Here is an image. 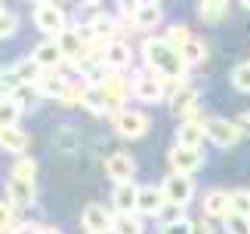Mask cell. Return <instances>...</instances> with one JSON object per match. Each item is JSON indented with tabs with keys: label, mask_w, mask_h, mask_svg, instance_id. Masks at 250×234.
<instances>
[{
	"label": "cell",
	"mask_w": 250,
	"mask_h": 234,
	"mask_svg": "<svg viewBox=\"0 0 250 234\" xmlns=\"http://www.w3.org/2000/svg\"><path fill=\"white\" fill-rule=\"evenodd\" d=\"M102 90L108 96V117H114L127 108V99L133 96V80L124 71H108L102 77Z\"/></svg>",
	"instance_id": "3957f363"
},
{
	"label": "cell",
	"mask_w": 250,
	"mask_h": 234,
	"mask_svg": "<svg viewBox=\"0 0 250 234\" xmlns=\"http://www.w3.org/2000/svg\"><path fill=\"white\" fill-rule=\"evenodd\" d=\"M31 58L43 68V71H59V68L65 65V53H62V46H59L56 37H46V40L37 43L31 50Z\"/></svg>",
	"instance_id": "5bb4252c"
},
{
	"label": "cell",
	"mask_w": 250,
	"mask_h": 234,
	"mask_svg": "<svg viewBox=\"0 0 250 234\" xmlns=\"http://www.w3.org/2000/svg\"><path fill=\"white\" fill-rule=\"evenodd\" d=\"M207 139V126L204 120H179L176 130V145H186V148H201Z\"/></svg>",
	"instance_id": "44dd1931"
},
{
	"label": "cell",
	"mask_w": 250,
	"mask_h": 234,
	"mask_svg": "<svg viewBox=\"0 0 250 234\" xmlns=\"http://www.w3.org/2000/svg\"><path fill=\"white\" fill-rule=\"evenodd\" d=\"M0 13H3V6H0Z\"/></svg>",
	"instance_id": "c3c4849f"
},
{
	"label": "cell",
	"mask_w": 250,
	"mask_h": 234,
	"mask_svg": "<svg viewBox=\"0 0 250 234\" xmlns=\"http://www.w3.org/2000/svg\"><path fill=\"white\" fill-rule=\"evenodd\" d=\"M111 126H114V133H118L121 139L136 142L151 130V117L146 111H139V108H124L121 114L111 117Z\"/></svg>",
	"instance_id": "277c9868"
},
{
	"label": "cell",
	"mask_w": 250,
	"mask_h": 234,
	"mask_svg": "<svg viewBox=\"0 0 250 234\" xmlns=\"http://www.w3.org/2000/svg\"><path fill=\"white\" fill-rule=\"evenodd\" d=\"M121 3V13H136L139 9V0H118Z\"/></svg>",
	"instance_id": "b9f144b4"
},
{
	"label": "cell",
	"mask_w": 250,
	"mask_h": 234,
	"mask_svg": "<svg viewBox=\"0 0 250 234\" xmlns=\"http://www.w3.org/2000/svg\"><path fill=\"white\" fill-rule=\"evenodd\" d=\"M167 203L164 191H161V185H139V200H136V213L139 216H158V210Z\"/></svg>",
	"instance_id": "d6986e66"
},
{
	"label": "cell",
	"mask_w": 250,
	"mask_h": 234,
	"mask_svg": "<svg viewBox=\"0 0 250 234\" xmlns=\"http://www.w3.org/2000/svg\"><path fill=\"white\" fill-rule=\"evenodd\" d=\"M164 22V9L161 3H142L136 9V31H155Z\"/></svg>",
	"instance_id": "603a6c76"
},
{
	"label": "cell",
	"mask_w": 250,
	"mask_h": 234,
	"mask_svg": "<svg viewBox=\"0 0 250 234\" xmlns=\"http://www.w3.org/2000/svg\"><path fill=\"white\" fill-rule=\"evenodd\" d=\"M191 234H213V225H210V219H207V216L191 219Z\"/></svg>",
	"instance_id": "74e56055"
},
{
	"label": "cell",
	"mask_w": 250,
	"mask_h": 234,
	"mask_svg": "<svg viewBox=\"0 0 250 234\" xmlns=\"http://www.w3.org/2000/svg\"><path fill=\"white\" fill-rule=\"evenodd\" d=\"M81 105H83L90 114H96V117H105V114H108V96H105L102 83H83Z\"/></svg>",
	"instance_id": "ffe728a7"
},
{
	"label": "cell",
	"mask_w": 250,
	"mask_h": 234,
	"mask_svg": "<svg viewBox=\"0 0 250 234\" xmlns=\"http://www.w3.org/2000/svg\"><path fill=\"white\" fill-rule=\"evenodd\" d=\"M83 3H86V6H96V3H102V0H83Z\"/></svg>",
	"instance_id": "ee69618b"
},
{
	"label": "cell",
	"mask_w": 250,
	"mask_h": 234,
	"mask_svg": "<svg viewBox=\"0 0 250 234\" xmlns=\"http://www.w3.org/2000/svg\"><path fill=\"white\" fill-rule=\"evenodd\" d=\"M232 210L250 216V188H235L232 191Z\"/></svg>",
	"instance_id": "d590c367"
},
{
	"label": "cell",
	"mask_w": 250,
	"mask_h": 234,
	"mask_svg": "<svg viewBox=\"0 0 250 234\" xmlns=\"http://www.w3.org/2000/svg\"><path fill=\"white\" fill-rule=\"evenodd\" d=\"M238 130H241V133H250V111H244V114H238Z\"/></svg>",
	"instance_id": "60d3db41"
},
{
	"label": "cell",
	"mask_w": 250,
	"mask_h": 234,
	"mask_svg": "<svg viewBox=\"0 0 250 234\" xmlns=\"http://www.w3.org/2000/svg\"><path fill=\"white\" fill-rule=\"evenodd\" d=\"M170 173H182V176H195L201 167H204V154L201 148H186V145H173L167 154Z\"/></svg>",
	"instance_id": "30bf717a"
},
{
	"label": "cell",
	"mask_w": 250,
	"mask_h": 234,
	"mask_svg": "<svg viewBox=\"0 0 250 234\" xmlns=\"http://www.w3.org/2000/svg\"><path fill=\"white\" fill-rule=\"evenodd\" d=\"M53 145L62 154H71L74 148H78V133H74V126H62V130L53 136Z\"/></svg>",
	"instance_id": "1f68e13d"
},
{
	"label": "cell",
	"mask_w": 250,
	"mask_h": 234,
	"mask_svg": "<svg viewBox=\"0 0 250 234\" xmlns=\"http://www.w3.org/2000/svg\"><path fill=\"white\" fill-rule=\"evenodd\" d=\"M139 185L136 182H118L111 188V210L114 213H136Z\"/></svg>",
	"instance_id": "e0dca14e"
},
{
	"label": "cell",
	"mask_w": 250,
	"mask_h": 234,
	"mask_svg": "<svg viewBox=\"0 0 250 234\" xmlns=\"http://www.w3.org/2000/svg\"><path fill=\"white\" fill-rule=\"evenodd\" d=\"M142 3H161V0H139V6H142Z\"/></svg>",
	"instance_id": "bcb514c9"
},
{
	"label": "cell",
	"mask_w": 250,
	"mask_h": 234,
	"mask_svg": "<svg viewBox=\"0 0 250 234\" xmlns=\"http://www.w3.org/2000/svg\"><path fill=\"white\" fill-rule=\"evenodd\" d=\"M179 56L186 58V65L191 68V65H201L207 58V46H204V40H198V37H191V40L179 50Z\"/></svg>",
	"instance_id": "83f0119b"
},
{
	"label": "cell",
	"mask_w": 250,
	"mask_h": 234,
	"mask_svg": "<svg viewBox=\"0 0 250 234\" xmlns=\"http://www.w3.org/2000/svg\"><path fill=\"white\" fill-rule=\"evenodd\" d=\"M207 126V139L216 145V148H232V145H238V139H241V130H238L235 120H229V117H207L204 120Z\"/></svg>",
	"instance_id": "9c48e42d"
},
{
	"label": "cell",
	"mask_w": 250,
	"mask_h": 234,
	"mask_svg": "<svg viewBox=\"0 0 250 234\" xmlns=\"http://www.w3.org/2000/svg\"><path fill=\"white\" fill-rule=\"evenodd\" d=\"M31 3H34V6H37V3H50V0H31Z\"/></svg>",
	"instance_id": "7dc6e473"
},
{
	"label": "cell",
	"mask_w": 250,
	"mask_h": 234,
	"mask_svg": "<svg viewBox=\"0 0 250 234\" xmlns=\"http://www.w3.org/2000/svg\"><path fill=\"white\" fill-rule=\"evenodd\" d=\"M6 200L13 203L16 210L34 207V200H37L34 179H16V176H9V179H6Z\"/></svg>",
	"instance_id": "4fadbf2b"
},
{
	"label": "cell",
	"mask_w": 250,
	"mask_h": 234,
	"mask_svg": "<svg viewBox=\"0 0 250 234\" xmlns=\"http://www.w3.org/2000/svg\"><path fill=\"white\" fill-rule=\"evenodd\" d=\"M43 225H34V222H19V225L13 228V234H41Z\"/></svg>",
	"instance_id": "ab89813d"
},
{
	"label": "cell",
	"mask_w": 250,
	"mask_h": 234,
	"mask_svg": "<svg viewBox=\"0 0 250 234\" xmlns=\"http://www.w3.org/2000/svg\"><path fill=\"white\" fill-rule=\"evenodd\" d=\"M232 86L238 93H250V62H241V65H235L232 68Z\"/></svg>",
	"instance_id": "d6a6232c"
},
{
	"label": "cell",
	"mask_w": 250,
	"mask_h": 234,
	"mask_svg": "<svg viewBox=\"0 0 250 234\" xmlns=\"http://www.w3.org/2000/svg\"><path fill=\"white\" fill-rule=\"evenodd\" d=\"M167 93H170V80L155 74V71H148V68L133 77V99H139L146 105H155L161 99H167Z\"/></svg>",
	"instance_id": "7a4b0ae2"
},
{
	"label": "cell",
	"mask_w": 250,
	"mask_h": 234,
	"mask_svg": "<svg viewBox=\"0 0 250 234\" xmlns=\"http://www.w3.org/2000/svg\"><path fill=\"white\" fill-rule=\"evenodd\" d=\"M102 65L108 71H127L133 65V46L127 40H111V43H102Z\"/></svg>",
	"instance_id": "8fae6325"
},
{
	"label": "cell",
	"mask_w": 250,
	"mask_h": 234,
	"mask_svg": "<svg viewBox=\"0 0 250 234\" xmlns=\"http://www.w3.org/2000/svg\"><path fill=\"white\" fill-rule=\"evenodd\" d=\"M114 216L118 213H111L108 207H102V203H86L83 213H81V225L86 234H111L114 231Z\"/></svg>",
	"instance_id": "ba28073f"
},
{
	"label": "cell",
	"mask_w": 250,
	"mask_h": 234,
	"mask_svg": "<svg viewBox=\"0 0 250 234\" xmlns=\"http://www.w3.org/2000/svg\"><path fill=\"white\" fill-rule=\"evenodd\" d=\"M19 31V16L13 9H3L0 13V40H6V37H13Z\"/></svg>",
	"instance_id": "836d02e7"
},
{
	"label": "cell",
	"mask_w": 250,
	"mask_h": 234,
	"mask_svg": "<svg viewBox=\"0 0 250 234\" xmlns=\"http://www.w3.org/2000/svg\"><path fill=\"white\" fill-rule=\"evenodd\" d=\"M223 228H226V234H250V216L232 210V213L223 219Z\"/></svg>",
	"instance_id": "4dcf8cb0"
},
{
	"label": "cell",
	"mask_w": 250,
	"mask_h": 234,
	"mask_svg": "<svg viewBox=\"0 0 250 234\" xmlns=\"http://www.w3.org/2000/svg\"><path fill=\"white\" fill-rule=\"evenodd\" d=\"M16 225H19V222H16V207L3 197V200H0V231H13Z\"/></svg>",
	"instance_id": "e575fe53"
},
{
	"label": "cell",
	"mask_w": 250,
	"mask_h": 234,
	"mask_svg": "<svg viewBox=\"0 0 250 234\" xmlns=\"http://www.w3.org/2000/svg\"><path fill=\"white\" fill-rule=\"evenodd\" d=\"M34 96H37L34 86H19V90L13 93V99L22 105V108H31V99H34Z\"/></svg>",
	"instance_id": "8d00e7d4"
},
{
	"label": "cell",
	"mask_w": 250,
	"mask_h": 234,
	"mask_svg": "<svg viewBox=\"0 0 250 234\" xmlns=\"http://www.w3.org/2000/svg\"><path fill=\"white\" fill-rule=\"evenodd\" d=\"M238 3H241L244 9H250V0H238Z\"/></svg>",
	"instance_id": "f6af8a7d"
},
{
	"label": "cell",
	"mask_w": 250,
	"mask_h": 234,
	"mask_svg": "<svg viewBox=\"0 0 250 234\" xmlns=\"http://www.w3.org/2000/svg\"><path fill=\"white\" fill-rule=\"evenodd\" d=\"M198 99H201V93H198V86H191V83H176V80H170V93H167V105H170V111L179 117V120H186L188 114H195L198 111Z\"/></svg>",
	"instance_id": "5b68a950"
},
{
	"label": "cell",
	"mask_w": 250,
	"mask_h": 234,
	"mask_svg": "<svg viewBox=\"0 0 250 234\" xmlns=\"http://www.w3.org/2000/svg\"><path fill=\"white\" fill-rule=\"evenodd\" d=\"M139 56H142V62H146L148 71L167 77V80H176V83L186 80V71H188L186 58L173 50L164 37H146L142 46H139Z\"/></svg>",
	"instance_id": "6da1fadb"
},
{
	"label": "cell",
	"mask_w": 250,
	"mask_h": 234,
	"mask_svg": "<svg viewBox=\"0 0 250 234\" xmlns=\"http://www.w3.org/2000/svg\"><path fill=\"white\" fill-rule=\"evenodd\" d=\"M34 28L43 31L46 37H59L65 28H68V16H65V9L56 6L53 0L50 3H37L34 6Z\"/></svg>",
	"instance_id": "8992f818"
},
{
	"label": "cell",
	"mask_w": 250,
	"mask_h": 234,
	"mask_svg": "<svg viewBox=\"0 0 250 234\" xmlns=\"http://www.w3.org/2000/svg\"><path fill=\"white\" fill-rule=\"evenodd\" d=\"M41 234H62V228H56V225H43Z\"/></svg>",
	"instance_id": "7bdbcfd3"
},
{
	"label": "cell",
	"mask_w": 250,
	"mask_h": 234,
	"mask_svg": "<svg viewBox=\"0 0 250 234\" xmlns=\"http://www.w3.org/2000/svg\"><path fill=\"white\" fill-rule=\"evenodd\" d=\"M201 210H204L207 219H226L232 213V191L226 188H210L201 200Z\"/></svg>",
	"instance_id": "2e32d148"
},
{
	"label": "cell",
	"mask_w": 250,
	"mask_h": 234,
	"mask_svg": "<svg viewBox=\"0 0 250 234\" xmlns=\"http://www.w3.org/2000/svg\"><path fill=\"white\" fill-rule=\"evenodd\" d=\"M161 191H164V197L170 203L188 207V203L195 200V179H191V176H182V173H167L164 182H161Z\"/></svg>",
	"instance_id": "52a82bcc"
},
{
	"label": "cell",
	"mask_w": 250,
	"mask_h": 234,
	"mask_svg": "<svg viewBox=\"0 0 250 234\" xmlns=\"http://www.w3.org/2000/svg\"><path fill=\"white\" fill-rule=\"evenodd\" d=\"M9 176H16V179H34V176H37V160L31 157V154H22V157H16Z\"/></svg>",
	"instance_id": "f1b7e54d"
},
{
	"label": "cell",
	"mask_w": 250,
	"mask_h": 234,
	"mask_svg": "<svg viewBox=\"0 0 250 234\" xmlns=\"http://www.w3.org/2000/svg\"><path fill=\"white\" fill-rule=\"evenodd\" d=\"M191 37H195V34H191L188 31V25H179V22H173V25H167V31H164V40L173 46V50H182V46H186L188 40H191Z\"/></svg>",
	"instance_id": "4316f807"
},
{
	"label": "cell",
	"mask_w": 250,
	"mask_h": 234,
	"mask_svg": "<svg viewBox=\"0 0 250 234\" xmlns=\"http://www.w3.org/2000/svg\"><path fill=\"white\" fill-rule=\"evenodd\" d=\"M158 225L164 228V225H179V222H186V207H182V203H164V207L158 210Z\"/></svg>",
	"instance_id": "484cf974"
},
{
	"label": "cell",
	"mask_w": 250,
	"mask_h": 234,
	"mask_svg": "<svg viewBox=\"0 0 250 234\" xmlns=\"http://www.w3.org/2000/svg\"><path fill=\"white\" fill-rule=\"evenodd\" d=\"M71 83H74V80L62 77L59 71H43V77L34 83V90H37V96H41V99H56V102H65V96H68Z\"/></svg>",
	"instance_id": "9a60e30c"
},
{
	"label": "cell",
	"mask_w": 250,
	"mask_h": 234,
	"mask_svg": "<svg viewBox=\"0 0 250 234\" xmlns=\"http://www.w3.org/2000/svg\"><path fill=\"white\" fill-rule=\"evenodd\" d=\"M226 9H229V0H201V19H204L207 25H216V22H223V16H226Z\"/></svg>",
	"instance_id": "d4e9b609"
},
{
	"label": "cell",
	"mask_w": 250,
	"mask_h": 234,
	"mask_svg": "<svg viewBox=\"0 0 250 234\" xmlns=\"http://www.w3.org/2000/svg\"><path fill=\"white\" fill-rule=\"evenodd\" d=\"M161 234H191V219L179 222V225H164V228H161Z\"/></svg>",
	"instance_id": "f35d334b"
},
{
	"label": "cell",
	"mask_w": 250,
	"mask_h": 234,
	"mask_svg": "<svg viewBox=\"0 0 250 234\" xmlns=\"http://www.w3.org/2000/svg\"><path fill=\"white\" fill-rule=\"evenodd\" d=\"M111 234H146L139 213H118L114 216V231Z\"/></svg>",
	"instance_id": "cb8c5ba5"
},
{
	"label": "cell",
	"mask_w": 250,
	"mask_h": 234,
	"mask_svg": "<svg viewBox=\"0 0 250 234\" xmlns=\"http://www.w3.org/2000/svg\"><path fill=\"white\" fill-rule=\"evenodd\" d=\"M22 105H19L16 99H6L0 102V126H19V117H22Z\"/></svg>",
	"instance_id": "f546056e"
},
{
	"label": "cell",
	"mask_w": 250,
	"mask_h": 234,
	"mask_svg": "<svg viewBox=\"0 0 250 234\" xmlns=\"http://www.w3.org/2000/svg\"><path fill=\"white\" fill-rule=\"evenodd\" d=\"M105 176L118 185V182H133V176H136V160H133V154L127 151H111L108 157H105Z\"/></svg>",
	"instance_id": "7c38bea8"
},
{
	"label": "cell",
	"mask_w": 250,
	"mask_h": 234,
	"mask_svg": "<svg viewBox=\"0 0 250 234\" xmlns=\"http://www.w3.org/2000/svg\"><path fill=\"white\" fill-rule=\"evenodd\" d=\"M90 28H93V34H96L99 43H111V40H118V34H121L118 16H105V13H96L90 19Z\"/></svg>",
	"instance_id": "7402d4cb"
},
{
	"label": "cell",
	"mask_w": 250,
	"mask_h": 234,
	"mask_svg": "<svg viewBox=\"0 0 250 234\" xmlns=\"http://www.w3.org/2000/svg\"><path fill=\"white\" fill-rule=\"evenodd\" d=\"M0 148L6 154L22 157V154L31 148V136H28L22 126H0Z\"/></svg>",
	"instance_id": "ac0fdd59"
}]
</instances>
